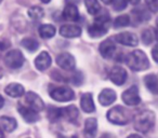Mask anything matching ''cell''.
I'll use <instances>...</instances> for the list:
<instances>
[{"mask_svg":"<svg viewBox=\"0 0 158 138\" xmlns=\"http://www.w3.org/2000/svg\"><path fill=\"white\" fill-rule=\"evenodd\" d=\"M126 61L127 65L134 71H144L149 67V61L142 50H135L131 52L127 56Z\"/></svg>","mask_w":158,"mask_h":138,"instance_id":"1","label":"cell"},{"mask_svg":"<svg viewBox=\"0 0 158 138\" xmlns=\"http://www.w3.org/2000/svg\"><path fill=\"white\" fill-rule=\"evenodd\" d=\"M155 124V114L151 110H145L138 113L133 119V126L138 132L147 133Z\"/></svg>","mask_w":158,"mask_h":138,"instance_id":"2","label":"cell"},{"mask_svg":"<svg viewBox=\"0 0 158 138\" xmlns=\"http://www.w3.org/2000/svg\"><path fill=\"white\" fill-rule=\"evenodd\" d=\"M110 123L116 125H126L132 120V114L123 106H115L107 112L106 116Z\"/></svg>","mask_w":158,"mask_h":138,"instance_id":"3","label":"cell"},{"mask_svg":"<svg viewBox=\"0 0 158 138\" xmlns=\"http://www.w3.org/2000/svg\"><path fill=\"white\" fill-rule=\"evenodd\" d=\"M51 98H53L56 101H70L75 98V93L68 86H60V88H54L50 92Z\"/></svg>","mask_w":158,"mask_h":138,"instance_id":"4","label":"cell"},{"mask_svg":"<svg viewBox=\"0 0 158 138\" xmlns=\"http://www.w3.org/2000/svg\"><path fill=\"white\" fill-rule=\"evenodd\" d=\"M5 63L11 69H19L24 64V56L19 50H11L5 56Z\"/></svg>","mask_w":158,"mask_h":138,"instance_id":"5","label":"cell"},{"mask_svg":"<svg viewBox=\"0 0 158 138\" xmlns=\"http://www.w3.org/2000/svg\"><path fill=\"white\" fill-rule=\"evenodd\" d=\"M121 99L127 106H136L141 103L140 95H139V89L136 85L127 89L121 95Z\"/></svg>","mask_w":158,"mask_h":138,"instance_id":"6","label":"cell"},{"mask_svg":"<svg viewBox=\"0 0 158 138\" xmlns=\"http://www.w3.org/2000/svg\"><path fill=\"white\" fill-rule=\"evenodd\" d=\"M56 64L60 68L64 69V70L72 71L75 69V66H76V61L75 58L72 54L69 53H61V54L57 55L56 57Z\"/></svg>","mask_w":158,"mask_h":138,"instance_id":"7","label":"cell"},{"mask_svg":"<svg viewBox=\"0 0 158 138\" xmlns=\"http://www.w3.org/2000/svg\"><path fill=\"white\" fill-rule=\"evenodd\" d=\"M127 71L123 69V67L119 66H115L110 73V79L116 85H123L126 81H127Z\"/></svg>","mask_w":158,"mask_h":138,"instance_id":"8","label":"cell"},{"mask_svg":"<svg viewBox=\"0 0 158 138\" xmlns=\"http://www.w3.org/2000/svg\"><path fill=\"white\" fill-rule=\"evenodd\" d=\"M26 103L28 104V107L31 109H33L34 111L36 112H39L42 111L44 109V103L40 96L38 94L34 92H28L26 94Z\"/></svg>","mask_w":158,"mask_h":138,"instance_id":"9","label":"cell"},{"mask_svg":"<svg viewBox=\"0 0 158 138\" xmlns=\"http://www.w3.org/2000/svg\"><path fill=\"white\" fill-rule=\"evenodd\" d=\"M115 50H116V45H115L113 38H108V39L104 40L99 46L100 54L104 58H112L115 54Z\"/></svg>","mask_w":158,"mask_h":138,"instance_id":"10","label":"cell"},{"mask_svg":"<svg viewBox=\"0 0 158 138\" xmlns=\"http://www.w3.org/2000/svg\"><path fill=\"white\" fill-rule=\"evenodd\" d=\"M115 40L118 43L126 46H135L139 43V38L132 33H121L115 36Z\"/></svg>","mask_w":158,"mask_h":138,"instance_id":"11","label":"cell"},{"mask_svg":"<svg viewBox=\"0 0 158 138\" xmlns=\"http://www.w3.org/2000/svg\"><path fill=\"white\" fill-rule=\"evenodd\" d=\"M51 63H52V58H51L50 54L46 51L40 53L35 59L36 68L40 71H44L46 69H48L51 66Z\"/></svg>","mask_w":158,"mask_h":138,"instance_id":"12","label":"cell"},{"mask_svg":"<svg viewBox=\"0 0 158 138\" xmlns=\"http://www.w3.org/2000/svg\"><path fill=\"white\" fill-rule=\"evenodd\" d=\"M81 28L77 25H63L60 28V35L64 38H77L81 35Z\"/></svg>","mask_w":158,"mask_h":138,"instance_id":"13","label":"cell"},{"mask_svg":"<svg viewBox=\"0 0 158 138\" xmlns=\"http://www.w3.org/2000/svg\"><path fill=\"white\" fill-rule=\"evenodd\" d=\"M18 109H19L20 114L22 116V118L24 119L26 122L35 123L39 120V114H38V112L34 111V110L31 109L29 107H24V106L20 105Z\"/></svg>","mask_w":158,"mask_h":138,"instance_id":"14","label":"cell"},{"mask_svg":"<svg viewBox=\"0 0 158 138\" xmlns=\"http://www.w3.org/2000/svg\"><path fill=\"white\" fill-rule=\"evenodd\" d=\"M116 93L110 89H104L99 95V103L102 106H110L116 101Z\"/></svg>","mask_w":158,"mask_h":138,"instance_id":"15","label":"cell"},{"mask_svg":"<svg viewBox=\"0 0 158 138\" xmlns=\"http://www.w3.org/2000/svg\"><path fill=\"white\" fill-rule=\"evenodd\" d=\"M80 107L87 113H91V112H94L95 106L93 103V97L91 93H86L81 96L80 98Z\"/></svg>","mask_w":158,"mask_h":138,"instance_id":"16","label":"cell"},{"mask_svg":"<svg viewBox=\"0 0 158 138\" xmlns=\"http://www.w3.org/2000/svg\"><path fill=\"white\" fill-rule=\"evenodd\" d=\"M98 132V121L94 118H89L85 122V137L94 138Z\"/></svg>","mask_w":158,"mask_h":138,"instance_id":"17","label":"cell"},{"mask_svg":"<svg viewBox=\"0 0 158 138\" xmlns=\"http://www.w3.org/2000/svg\"><path fill=\"white\" fill-rule=\"evenodd\" d=\"M63 18L66 21L70 22H77L79 20V11L76 6L74 5H66V7L63 10Z\"/></svg>","mask_w":158,"mask_h":138,"instance_id":"18","label":"cell"},{"mask_svg":"<svg viewBox=\"0 0 158 138\" xmlns=\"http://www.w3.org/2000/svg\"><path fill=\"white\" fill-rule=\"evenodd\" d=\"M88 33L90 37L92 38H100L104 36L107 33V26L104 24H99V23H94V24L90 25L88 28Z\"/></svg>","mask_w":158,"mask_h":138,"instance_id":"19","label":"cell"},{"mask_svg":"<svg viewBox=\"0 0 158 138\" xmlns=\"http://www.w3.org/2000/svg\"><path fill=\"white\" fill-rule=\"evenodd\" d=\"M5 92L7 93L9 96L13 97V98H16V97H21L22 95H24L25 90H24V86H23L22 84L10 83L9 85L6 86Z\"/></svg>","mask_w":158,"mask_h":138,"instance_id":"20","label":"cell"},{"mask_svg":"<svg viewBox=\"0 0 158 138\" xmlns=\"http://www.w3.org/2000/svg\"><path fill=\"white\" fill-rule=\"evenodd\" d=\"M0 127L6 132H13L18 127V122L14 118L10 116H1L0 118Z\"/></svg>","mask_w":158,"mask_h":138,"instance_id":"21","label":"cell"},{"mask_svg":"<svg viewBox=\"0 0 158 138\" xmlns=\"http://www.w3.org/2000/svg\"><path fill=\"white\" fill-rule=\"evenodd\" d=\"M62 114H63V118L67 119L69 122H76L77 119L79 116V111L77 109V107L75 106H67V107L62 108Z\"/></svg>","mask_w":158,"mask_h":138,"instance_id":"22","label":"cell"},{"mask_svg":"<svg viewBox=\"0 0 158 138\" xmlns=\"http://www.w3.org/2000/svg\"><path fill=\"white\" fill-rule=\"evenodd\" d=\"M145 86L151 91L153 94H158V78L156 75L151 73L144 78Z\"/></svg>","mask_w":158,"mask_h":138,"instance_id":"23","label":"cell"},{"mask_svg":"<svg viewBox=\"0 0 158 138\" xmlns=\"http://www.w3.org/2000/svg\"><path fill=\"white\" fill-rule=\"evenodd\" d=\"M38 31H39V35L41 38H44V39H50V38L54 37L56 29L51 24H44L39 27Z\"/></svg>","mask_w":158,"mask_h":138,"instance_id":"24","label":"cell"},{"mask_svg":"<svg viewBox=\"0 0 158 138\" xmlns=\"http://www.w3.org/2000/svg\"><path fill=\"white\" fill-rule=\"evenodd\" d=\"M87 11L91 15H97L101 11V6H100L98 0H85Z\"/></svg>","mask_w":158,"mask_h":138,"instance_id":"25","label":"cell"},{"mask_svg":"<svg viewBox=\"0 0 158 138\" xmlns=\"http://www.w3.org/2000/svg\"><path fill=\"white\" fill-rule=\"evenodd\" d=\"M28 15L31 20L34 21H39L41 20L44 16V11L41 7H38V6H34L31 9L28 10Z\"/></svg>","mask_w":158,"mask_h":138,"instance_id":"26","label":"cell"},{"mask_svg":"<svg viewBox=\"0 0 158 138\" xmlns=\"http://www.w3.org/2000/svg\"><path fill=\"white\" fill-rule=\"evenodd\" d=\"M21 44L24 46L26 50H28L29 52H34L39 48V43L36 39L34 38H24V39L21 41Z\"/></svg>","mask_w":158,"mask_h":138,"instance_id":"27","label":"cell"},{"mask_svg":"<svg viewBox=\"0 0 158 138\" xmlns=\"http://www.w3.org/2000/svg\"><path fill=\"white\" fill-rule=\"evenodd\" d=\"M48 118L51 122H57L60 119L63 118V114H62V108L50 107L48 110Z\"/></svg>","mask_w":158,"mask_h":138,"instance_id":"28","label":"cell"},{"mask_svg":"<svg viewBox=\"0 0 158 138\" xmlns=\"http://www.w3.org/2000/svg\"><path fill=\"white\" fill-rule=\"evenodd\" d=\"M130 24V18L128 15H120L118 18H116V20L114 21V26L116 28H120V27H126Z\"/></svg>","mask_w":158,"mask_h":138,"instance_id":"29","label":"cell"},{"mask_svg":"<svg viewBox=\"0 0 158 138\" xmlns=\"http://www.w3.org/2000/svg\"><path fill=\"white\" fill-rule=\"evenodd\" d=\"M142 41L144 44H151L154 41V33L152 29H145L142 33Z\"/></svg>","mask_w":158,"mask_h":138,"instance_id":"30","label":"cell"},{"mask_svg":"<svg viewBox=\"0 0 158 138\" xmlns=\"http://www.w3.org/2000/svg\"><path fill=\"white\" fill-rule=\"evenodd\" d=\"M112 3L116 11H123L127 7V0H113Z\"/></svg>","mask_w":158,"mask_h":138,"instance_id":"31","label":"cell"},{"mask_svg":"<svg viewBox=\"0 0 158 138\" xmlns=\"http://www.w3.org/2000/svg\"><path fill=\"white\" fill-rule=\"evenodd\" d=\"M145 2L152 12H158V0H145Z\"/></svg>","mask_w":158,"mask_h":138,"instance_id":"32","label":"cell"},{"mask_svg":"<svg viewBox=\"0 0 158 138\" xmlns=\"http://www.w3.org/2000/svg\"><path fill=\"white\" fill-rule=\"evenodd\" d=\"M72 81L74 82L75 84H80L82 82V76L80 73H76L75 76L72 78Z\"/></svg>","mask_w":158,"mask_h":138,"instance_id":"33","label":"cell"},{"mask_svg":"<svg viewBox=\"0 0 158 138\" xmlns=\"http://www.w3.org/2000/svg\"><path fill=\"white\" fill-rule=\"evenodd\" d=\"M152 56H153L154 61L156 63H158V44H156L153 48V50H152Z\"/></svg>","mask_w":158,"mask_h":138,"instance_id":"34","label":"cell"},{"mask_svg":"<svg viewBox=\"0 0 158 138\" xmlns=\"http://www.w3.org/2000/svg\"><path fill=\"white\" fill-rule=\"evenodd\" d=\"M7 48H8V44L3 43V42H0V56H1V53H2V51H5Z\"/></svg>","mask_w":158,"mask_h":138,"instance_id":"35","label":"cell"},{"mask_svg":"<svg viewBox=\"0 0 158 138\" xmlns=\"http://www.w3.org/2000/svg\"><path fill=\"white\" fill-rule=\"evenodd\" d=\"M100 138H115V136L112 135V134H110V133H106V134H103Z\"/></svg>","mask_w":158,"mask_h":138,"instance_id":"36","label":"cell"},{"mask_svg":"<svg viewBox=\"0 0 158 138\" xmlns=\"http://www.w3.org/2000/svg\"><path fill=\"white\" fill-rule=\"evenodd\" d=\"M128 1H129V2L131 3V5L136 6V5H139V3H140L141 0H128Z\"/></svg>","mask_w":158,"mask_h":138,"instance_id":"37","label":"cell"},{"mask_svg":"<svg viewBox=\"0 0 158 138\" xmlns=\"http://www.w3.org/2000/svg\"><path fill=\"white\" fill-rule=\"evenodd\" d=\"M78 2H79V0H69V1H67V5H74V6H76Z\"/></svg>","mask_w":158,"mask_h":138,"instance_id":"38","label":"cell"},{"mask_svg":"<svg viewBox=\"0 0 158 138\" xmlns=\"http://www.w3.org/2000/svg\"><path fill=\"white\" fill-rule=\"evenodd\" d=\"M127 138H142L140 135H138V134H131V135H129Z\"/></svg>","mask_w":158,"mask_h":138,"instance_id":"39","label":"cell"},{"mask_svg":"<svg viewBox=\"0 0 158 138\" xmlns=\"http://www.w3.org/2000/svg\"><path fill=\"white\" fill-rule=\"evenodd\" d=\"M3 105H5V99H3V97L0 95V109L3 107Z\"/></svg>","mask_w":158,"mask_h":138,"instance_id":"40","label":"cell"},{"mask_svg":"<svg viewBox=\"0 0 158 138\" xmlns=\"http://www.w3.org/2000/svg\"><path fill=\"white\" fill-rule=\"evenodd\" d=\"M105 5H110V3H112L113 2V0H102Z\"/></svg>","mask_w":158,"mask_h":138,"instance_id":"41","label":"cell"},{"mask_svg":"<svg viewBox=\"0 0 158 138\" xmlns=\"http://www.w3.org/2000/svg\"><path fill=\"white\" fill-rule=\"evenodd\" d=\"M0 138H3V133H2V129L0 127Z\"/></svg>","mask_w":158,"mask_h":138,"instance_id":"42","label":"cell"},{"mask_svg":"<svg viewBox=\"0 0 158 138\" xmlns=\"http://www.w3.org/2000/svg\"><path fill=\"white\" fill-rule=\"evenodd\" d=\"M41 1H42L44 3H49V2L51 1V0H41Z\"/></svg>","mask_w":158,"mask_h":138,"instance_id":"43","label":"cell"},{"mask_svg":"<svg viewBox=\"0 0 158 138\" xmlns=\"http://www.w3.org/2000/svg\"><path fill=\"white\" fill-rule=\"evenodd\" d=\"M62 138H65V137H62ZM68 138H78L77 136H72V137H68Z\"/></svg>","mask_w":158,"mask_h":138,"instance_id":"44","label":"cell"},{"mask_svg":"<svg viewBox=\"0 0 158 138\" xmlns=\"http://www.w3.org/2000/svg\"><path fill=\"white\" fill-rule=\"evenodd\" d=\"M156 25H157V27H158V18H157V20H156Z\"/></svg>","mask_w":158,"mask_h":138,"instance_id":"45","label":"cell"},{"mask_svg":"<svg viewBox=\"0 0 158 138\" xmlns=\"http://www.w3.org/2000/svg\"><path fill=\"white\" fill-rule=\"evenodd\" d=\"M1 1H2V0H0V2H1Z\"/></svg>","mask_w":158,"mask_h":138,"instance_id":"46","label":"cell"}]
</instances>
